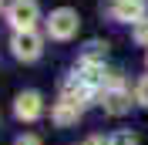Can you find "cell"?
<instances>
[{
	"label": "cell",
	"instance_id": "obj_13",
	"mask_svg": "<svg viewBox=\"0 0 148 145\" xmlns=\"http://www.w3.org/2000/svg\"><path fill=\"white\" fill-rule=\"evenodd\" d=\"M14 145H40V138H37L34 132H27V135H17V138H14Z\"/></svg>",
	"mask_w": 148,
	"mask_h": 145
},
{
	"label": "cell",
	"instance_id": "obj_1",
	"mask_svg": "<svg viewBox=\"0 0 148 145\" xmlns=\"http://www.w3.org/2000/svg\"><path fill=\"white\" fill-rule=\"evenodd\" d=\"M77 27H81V17L74 7H57L47 17V37L51 41H71L77 34Z\"/></svg>",
	"mask_w": 148,
	"mask_h": 145
},
{
	"label": "cell",
	"instance_id": "obj_3",
	"mask_svg": "<svg viewBox=\"0 0 148 145\" xmlns=\"http://www.w3.org/2000/svg\"><path fill=\"white\" fill-rule=\"evenodd\" d=\"M10 54L17 61H24V64L37 61L44 54V37L37 30H17V34H10Z\"/></svg>",
	"mask_w": 148,
	"mask_h": 145
},
{
	"label": "cell",
	"instance_id": "obj_16",
	"mask_svg": "<svg viewBox=\"0 0 148 145\" xmlns=\"http://www.w3.org/2000/svg\"><path fill=\"white\" fill-rule=\"evenodd\" d=\"M145 61H148V54H145Z\"/></svg>",
	"mask_w": 148,
	"mask_h": 145
},
{
	"label": "cell",
	"instance_id": "obj_11",
	"mask_svg": "<svg viewBox=\"0 0 148 145\" xmlns=\"http://www.w3.org/2000/svg\"><path fill=\"white\" fill-rule=\"evenodd\" d=\"M135 105L148 108V74H145V78H138V84H135Z\"/></svg>",
	"mask_w": 148,
	"mask_h": 145
},
{
	"label": "cell",
	"instance_id": "obj_5",
	"mask_svg": "<svg viewBox=\"0 0 148 145\" xmlns=\"http://www.w3.org/2000/svg\"><path fill=\"white\" fill-rule=\"evenodd\" d=\"M98 105L104 108V115H114V118H121V115H128L131 111V91L128 88H104L101 95H98Z\"/></svg>",
	"mask_w": 148,
	"mask_h": 145
},
{
	"label": "cell",
	"instance_id": "obj_7",
	"mask_svg": "<svg viewBox=\"0 0 148 145\" xmlns=\"http://www.w3.org/2000/svg\"><path fill=\"white\" fill-rule=\"evenodd\" d=\"M61 98L71 101V105H77V108H84V105L94 98V91H91V88H84V84L71 74V78H64V84H61Z\"/></svg>",
	"mask_w": 148,
	"mask_h": 145
},
{
	"label": "cell",
	"instance_id": "obj_6",
	"mask_svg": "<svg viewBox=\"0 0 148 145\" xmlns=\"http://www.w3.org/2000/svg\"><path fill=\"white\" fill-rule=\"evenodd\" d=\"M14 115L20 122H37V118L44 115V95L40 91H20L17 98H14Z\"/></svg>",
	"mask_w": 148,
	"mask_h": 145
},
{
	"label": "cell",
	"instance_id": "obj_8",
	"mask_svg": "<svg viewBox=\"0 0 148 145\" xmlns=\"http://www.w3.org/2000/svg\"><path fill=\"white\" fill-rule=\"evenodd\" d=\"M84 115V108H77V105H71V101L57 98L54 108H51V122H54L57 128H67V125H77V118Z\"/></svg>",
	"mask_w": 148,
	"mask_h": 145
},
{
	"label": "cell",
	"instance_id": "obj_4",
	"mask_svg": "<svg viewBox=\"0 0 148 145\" xmlns=\"http://www.w3.org/2000/svg\"><path fill=\"white\" fill-rule=\"evenodd\" d=\"M104 14L118 24H138L148 17V0H108Z\"/></svg>",
	"mask_w": 148,
	"mask_h": 145
},
{
	"label": "cell",
	"instance_id": "obj_15",
	"mask_svg": "<svg viewBox=\"0 0 148 145\" xmlns=\"http://www.w3.org/2000/svg\"><path fill=\"white\" fill-rule=\"evenodd\" d=\"M0 10H7V7H3V0H0Z\"/></svg>",
	"mask_w": 148,
	"mask_h": 145
},
{
	"label": "cell",
	"instance_id": "obj_2",
	"mask_svg": "<svg viewBox=\"0 0 148 145\" xmlns=\"http://www.w3.org/2000/svg\"><path fill=\"white\" fill-rule=\"evenodd\" d=\"M3 14H7V24L14 27V34L17 30H34V24L40 20V3L37 0H10Z\"/></svg>",
	"mask_w": 148,
	"mask_h": 145
},
{
	"label": "cell",
	"instance_id": "obj_14",
	"mask_svg": "<svg viewBox=\"0 0 148 145\" xmlns=\"http://www.w3.org/2000/svg\"><path fill=\"white\" fill-rule=\"evenodd\" d=\"M84 145H111V138H104V135H91Z\"/></svg>",
	"mask_w": 148,
	"mask_h": 145
},
{
	"label": "cell",
	"instance_id": "obj_12",
	"mask_svg": "<svg viewBox=\"0 0 148 145\" xmlns=\"http://www.w3.org/2000/svg\"><path fill=\"white\" fill-rule=\"evenodd\" d=\"M131 37H135V44H141V47H148V17H145V20H138V24H135V30H131Z\"/></svg>",
	"mask_w": 148,
	"mask_h": 145
},
{
	"label": "cell",
	"instance_id": "obj_9",
	"mask_svg": "<svg viewBox=\"0 0 148 145\" xmlns=\"http://www.w3.org/2000/svg\"><path fill=\"white\" fill-rule=\"evenodd\" d=\"M104 57H108V41H91V44L81 51L84 64H104Z\"/></svg>",
	"mask_w": 148,
	"mask_h": 145
},
{
	"label": "cell",
	"instance_id": "obj_10",
	"mask_svg": "<svg viewBox=\"0 0 148 145\" xmlns=\"http://www.w3.org/2000/svg\"><path fill=\"white\" fill-rule=\"evenodd\" d=\"M111 145H138V135L135 132H128V128H121V132H114V135H108Z\"/></svg>",
	"mask_w": 148,
	"mask_h": 145
}]
</instances>
